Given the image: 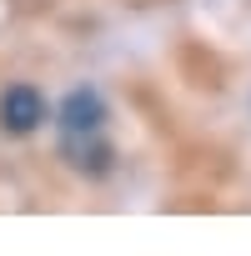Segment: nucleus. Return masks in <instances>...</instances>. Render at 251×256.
Segmentation results:
<instances>
[{"mask_svg": "<svg viewBox=\"0 0 251 256\" xmlns=\"http://www.w3.org/2000/svg\"><path fill=\"white\" fill-rule=\"evenodd\" d=\"M56 146L60 156L86 171V176H106L110 161H116V146H110V110L100 100V90L90 86H76L60 110H56Z\"/></svg>", "mask_w": 251, "mask_h": 256, "instance_id": "f257e3e1", "label": "nucleus"}, {"mask_svg": "<svg viewBox=\"0 0 251 256\" xmlns=\"http://www.w3.org/2000/svg\"><path fill=\"white\" fill-rule=\"evenodd\" d=\"M46 126V96L36 86H6V96H0V131L10 136H30Z\"/></svg>", "mask_w": 251, "mask_h": 256, "instance_id": "f03ea898", "label": "nucleus"}]
</instances>
